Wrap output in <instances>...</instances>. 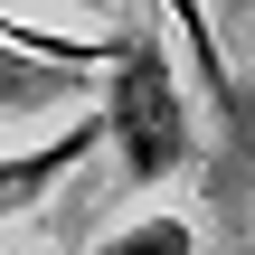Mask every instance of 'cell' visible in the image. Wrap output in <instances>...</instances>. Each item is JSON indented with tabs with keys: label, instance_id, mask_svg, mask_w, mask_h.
<instances>
[{
	"label": "cell",
	"instance_id": "6",
	"mask_svg": "<svg viewBox=\"0 0 255 255\" xmlns=\"http://www.w3.org/2000/svg\"><path fill=\"white\" fill-rule=\"evenodd\" d=\"M85 9H104V0H85Z\"/></svg>",
	"mask_w": 255,
	"mask_h": 255
},
{
	"label": "cell",
	"instance_id": "3",
	"mask_svg": "<svg viewBox=\"0 0 255 255\" xmlns=\"http://www.w3.org/2000/svg\"><path fill=\"white\" fill-rule=\"evenodd\" d=\"M161 19L180 28V47H189V66H199V85H208V104H218V123L255 142V104L246 85H237V66H227V38H218V19H208V0H161Z\"/></svg>",
	"mask_w": 255,
	"mask_h": 255
},
{
	"label": "cell",
	"instance_id": "2",
	"mask_svg": "<svg viewBox=\"0 0 255 255\" xmlns=\"http://www.w3.org/2000/svg\"><path fill=\"white\" fill-rule=\"evenodd\" d=\"M104 151V132H95V114H76L57 142H38V151H9L0 161V218H19V208H38V199H57L85 161Z\"/></svg>",
	"mask_w": 255,
	"mask_h": 255
},
{
	"label": "cell",
	"instance_id": "1",
	"mask_svg": "<svg viewBox=\"0 0 255 255\" xmlns=\"http://www.w3.org/2000/svg\"><path fill=\"white\" fill-rule=\"evenodd\" d=\"M95 132L114 151V170L132 189H161L170 170L199 161V123H189V95H180V66L161 47V28L132 9L104 28V66H95Z\"/></svg>",
	"mask_w": 255,
	"mask_h": 255
},
{
	"label": "cell",
	"instance_id": "5",
	"mask_svg": "<svg viewBox=\"0 0 255 255\" xmlns=\"http://www.w3.org/2000/svg\"><path fill=\"white\" fill-rule=\"evenodd\" d=\"M95 255H199V227L161 208V218H132V227H114Z\"/></svg>",
	"mask_w": 255,
	"mask_h": 255
},
{
	"label": "cell",
	"instance_id": "4",
	"mask_svg": "<svg viewBox=\"0 0 255 255\" xmlns=\"http://www.w3.org/2000/svg\"><path fill=\"white\" fill-rule=\"evenodd\" d=\"M85 76H57V66H38V57H9L0 47V123L9 114H38V104H57V95H76Z\"/></svg>",
	"mask_w": 255,
	"mask_h": 255
}]
</instances>
